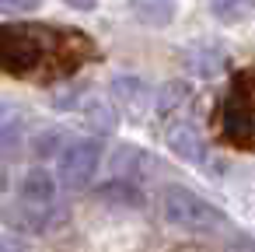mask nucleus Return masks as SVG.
<instances>
[{
  "mask_svg": "<svg viewBox=\"0 0 255 252\" xmlns=\"http://www.w3.org/2000/svg\"><path fill=\"white\" fill-rule=\"evenodd\" d=\"M161 210L171 228L192 231V235H210V231H220L231 224L224 210H217L210 200H203L199 193H192L185 186H168L161 193Z\"/></svg>",
  "mask_w": 255,
  "mask_h": 252,
  "instance_id": "obj_1",
  "label": "nucleus"
},
{
  "mask_svg": "<svg viewBox=\"0 0 255 252\" xmlns=\"http://www.w3.org/2000/svg\"><path fill=\"white\" fill-rule=\"evenodd\" d=\"M102 165V140H74L63 147L60 161H56V179L67 189H88V182L95 179Z\"/></svg>",
  "mask_w": 255,
  "mask_h": 252,
  "instance_id": "obj_2",
  "label": "nucleus"
},
{
  "mask_svg": "<svg viewBox=\"0 0 255 252\" xmlns=\"http://www.w3.org/2000/svg\"><path fill=\"white\" fill-rule=\"evenodd\" d=\"M109 95H112V105L123 116L143 119V112H147V84L140 77H116L112 88H109Z\"/></svg>",
  "mask_w": 255,
  "mask_h": 252,
  "instance_id": "obj_3",
  "label": "nucleus"
},
{
  "mask_svg": "<svg viewBox=\"0 0 255 252\" xmlns=\"http://www.w3.org/2000/svg\"><path fill=\"white\" fill-rule=\"evenodd\" d=\"M224 133L234 140V144H248L255 137V109L234 91L227 98V109H224Z\"/></svg>",
  "mask_w": 255,
  "mask_h": 252,
  "instance_id": "obj_4",
  "label": "nucleus"
},
{
  "mask_svg": "<svg viewBox=\"0 0 255 252\" xmlns=\"http://www.w3.org/2000/svg\"><path fill=\"white\" fill-rule=\"evenodd\" d=\"M182 60L196 77H217L224 70V63H227V53L220 46H213V42H192V46H185Z\"/></svg>",
  "mask_w": 255,
  "mask_h": 252,
  "instance_id": "obj_5",
  "label": "nucleus"
},
{
  "mask_svg": "<svg viewBox=\"0 0 255 252\" xmlns=\"http://www.w3.org/2000/svg\"><path fill=\"white\" fill-rule=\"evenodd\" d=\"M95 200L105 203V207H123V210H140V207H143L140 186L129 182V179H123V175H116V179H109L105 186H98V189H95Z\"/></svg>",
  "mask_w": 255,
  "mask_h": 252,
  "instance_id": "obj_6",
  "label": "nucleus"
},
{
  "mask_svg": "<svg viewBox=\"0 0 255 252\" xmlns=\"http://www.w3.org/2000/svg\"><path fill=\"white\" fill-rule=\"evenodd\" d=\"M168 147H171L178 158L192 161V165H199V161L206 158V144H203V137H199V130H196L192 123L171 126V130H168Z\"/></svg>",
  "mask_w": 255,
  "mask_h": 252,
  "instance_id": "obj_7",
  "label": "nucleus"
},
{
  "mask_svg": "<svg viewBox=\"0 0 255 252\" xmlns=\"http://www.w3.org/2000/svg\"><path fill=\"white\" fill-rule=\"evenodd\" d=\"M84 116H88V126H91L98 137H109V133L116 130V123H119V109L109 105V102H102V98H91V102L84 105Z\"/></svg>",
  "mask_w": 255,
  "mask_h": 252,
  "instance_id": "obj_8",
  "label": "nucleus"
},
{
  "mask_svg": "<svg viewBox=\"0 0 255 252\" xmlns=\"http://www.w3.org/2000/svg\"><path fill=\"white\" fill-rule=\"evenodd\" d=\"M129 4L143 25H168L175 18V0H129Z\"/></svg>",
  "mask_w": 255,
  "mask_h": 252,
  "instance_id": "obj_9",
  "label": "nucleus"
},
{
  "mask_svg": "<svg viewBox=\"0 0 255 252\" xmlns=\"http://www.w3.org/2000/svg\"><path fill=\"white\" fill-rule=\"evenodd\" d=\"M210 11L224 25H241V21H248L255 14V0H213Z\"/></svg>",
  "mask_w": 255,
  "mask_h": 252,
  "instance_id": "obj_10",
  "label": "nucleus"
},
{
  "mask_svg": "<svg viewBox=\"0 0 255 252\" xmlns=\"http://www.w3.org/2000/svg\"><path fill=\"white\" fill-rule=\"evenodd\" d=\"M189 95H192V91H189L185 81H168V84L157 91V112H161V116H171L175 109H182V105L189 102Z\"/></svg>",
  "mask_w": 255,
  "mask_h": 252,
  "instance_id": "obj_11",
  "label": "nucleus"
},
{
  "mask_svg": "<svg viewBox=\"0 0 255 252\" xmlns=\"http://www.w3.org/2000/svg\"><path fill=\"white\" fill-rule=\"evenodd\" d=\"M143 161H147V154H143L140 147H133V144H123V147H119V154L112 158V175L133 179V175L143 168Z\"/></svg>",
  "mask_w": 255,
  "mask_h": 252,
  "instance_id": "obj_12",
  "label": "nucleus"
},
{
  "mask_svg": "<svg viewBox=\"0 0 255 252\" xmlns=\"http://www.w3.org/2000/svg\"><path fill=\"white\" fill-rule=\"evenodd\" d=\"M63 137H67V133L56 126V130H46V133H39V137L32 140V147H35V154H39V158H49V154H53V151L63 144Z\"/></svg>",
  "mask_w": 255,
  "mask_h": 252,
  "instance_id": "obj_13",
  "label": "nucleus"
},
{
  "mask_svg": "<svg viewBox=\"0 0 255 252\" xmlns=\"http://www.w3.org/2000/svg\"><path fill=\"white\" fill-rule=\"evenodd\" d=\"M18 147H21V126H18V123H11V126H7V133H0V154H4V158H14V154H18Z\"/></svg>",
  "mask_w": 255,
  "mask_h": 252,
  "instance_id": "obj_14",
  "label": "nucleus"
},
{
  "mask_svg": "<svg viewBox=\"0 0 255 252\" xmlns=\"http://www.w3.org/2000/svg\"><path fill=\"white\" fill-rule=\"evenodd\" d=\"M42 7V0H0V14H28Z\"/></svg>",
  "mask_w": 255,
  "mask_h": 252,
  "instance_id": "obj_15",
  "label": "nucleus"
},
{
  "mask_svg": "<svg viewBox=\"0 0 255 252\" xmlns=\"http://www.w3.org/2000/svg\"><path fill=\"white\" fill-rule=\"evenodd\" d=\"M224 252H255V238H248V235H234V238L227 242Z\"/></svg>",
  "mask_w": 255,
  "mask_h": 252,
  "instance_id": "obj_16",
  "label": "nucleus"
},
{
  "mask_svg": "<svg viewBox=\"0 0 255 252\" xmlns=\"http://www.w3.org/2000/svg\"><path fill=\"white\" fill-rule=\"evenodd\" d=\"M67 7H74V11H95L98 7V0H63Z\"/></svg>",
  "mask_w": 255,
  "mask_h": 252,
  "instance_id": "obj_17",
  "label": "nucleus"
},
{
  "mask_svg": "<svg viewBox=\"0 0 255 252\" xmlns=\"http://www.w3.org/2000/svg\"><path fill=\"white\" fill-rule=\"evenodd\" d=\"M0 193H7V172L0 168Z\"/></svg>",
  "mask_w": 255,
  "mask_h": 252,
  "instance_id": "obj_18",
  "label": "nucleus"
}]
</instances>
